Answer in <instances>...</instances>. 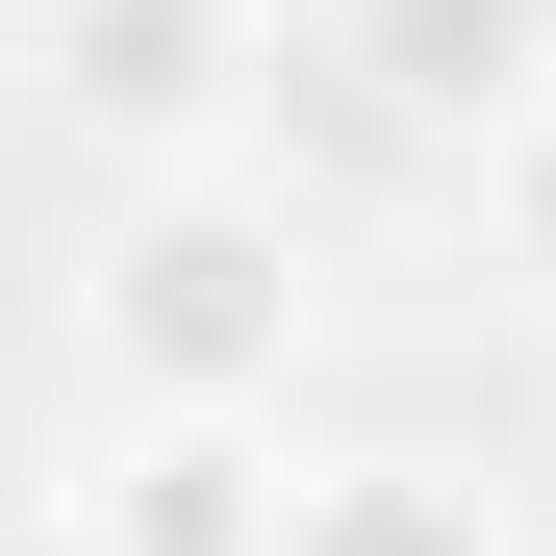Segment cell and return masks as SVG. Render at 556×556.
<instances>
[{"instance_id": "1", "label": "cell", "mask_w": 556, "mask_h": 556, "mask_svg": "<svg viewBox=\"0 0 556 556\" xmlns=\"http://www.w3.org/2000/svg\"><path fill=\"white\" fill-rule=\"evenodd\" d=\"M304 203H253V177H152V203L102 228V278H76V329H102L127 405H203V430H278V380H304Z\"/></svg>"}, {"instance_id": "2", "label": "cell", "mask_w": 556, "mask_h": 556, "mask_svg": "<svg viewBox=\"0 0 556 556\" xmlns=\"http://www.w3.org/2000/svg\"><path fill=\"white\" fill-rule=\"evenodd\" d=\"M76 506H102L127 556H278V531H304V455H278V430H203V405H127V455Z\"/></svg>"}, {"instance_id": "3", "label": "cell", "mask_w": 556, "mask_h": 556, "mask_svg": "<svg viewBox=\"0 0 556 556\" xmlns=\"http://www.w3.org/2000/svg\"><path fill=\"white\" fill-rule=\"evenodd\" d=\"M354 76H380L405 127L506 152V127H556V0H354Z\"/></svg>"}, {"instance_id": "4", "label": "cell", "mask_w": 556, "mask_h": 556, "mask_svg": "<svg viewBox=\"0 0 556 556\" xmlns=\"http://www.w3.org/2000/svg\"><path fill=\"white\" fill-rule=\"evenodd\" d=\"M51 51H76V102H102L127 152H203L253 102V0H102V26H51Z\"/></svg>"}, {"instance_id": "5", "label": "cell", "mask_w": 556, "mask_h": 556, "mask_svg": "<svg viewBox=\"0 0 556 556\" xmlns=\"http://www.w3.org/2000/svg\"><path fill=\"white\" fill-rule=\"evenodd\" d=\"M278 556H506V506L455 455H304V531Z\"/></svg>"}, {"instance_id": "6", "label": "cell", "mask_w": 556, "mask_h": 556, "mask_svg": "<svg viewBox=\"0 0 556 556\" xmlns=\"http://www.w3.org/2000/svg\"><path fill=\"white\" fill-rule=\"evenodd\" d=\"M481 228H506V278L556 304V127H506V152H481Z\"/></svg>"}, {"instance_id": "7", "label": "cell", "mask_w": 556, "mask_h": 556, "mask_svg": "<svg viewBox=\"0 0 556 556\" xmlns=\"http://www.w3.org/2000/svg\"><path fill=\"white\" fill-rule=\"evenodd\" d=\"M0 556H127V531L76 506V481H26V506H0Z\"/></svg>"}, {"instance_id": "8", "label": "cell", "mask_w": 556, "mask_h": 556, "mask_svg": "<svg viewBox=\"0 0 556 556\" xmlns=\"http://www.w3.org/2000/svg\"><path fill=\"white\" fill-rule=\"evenodd\" d=\"M26 26H102V0H26Z\"/></svg>"}]
</instances>
